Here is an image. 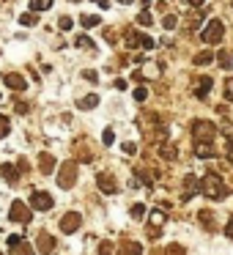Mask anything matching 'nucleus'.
Returning a JSON list of instances; mask_svg holds the SVG:
<instances>
[{"label": "nucleus", "instance_id": "nucleus-40", "mask_svg": "<svg viewBox=\"0 0 233 255\" xmlns=\"http://www.w3.org/2000/svg\"><path fill=\"white\" fill-rule=\"evenodd\" d=\"M121 3H123V6H129V3H132V0H121Z\"/></svg>", "mask_w": 233, "mask_h": 255}, {"label": "nucleus", "instance_id": "nucleus-42", "mask_svg": "<svg viewBox=\"0 0 233 255\" xmlns=\"http://www.w3.org/2000/svg\"><path fill=\"white\" fill-rule=\"evenodd\" d=\"M72 3H80V0H72Z\"/></svg>", "mask_w": 233, "mask_h": 255}, {"label": "nucleus", "instance_id": "nucleus-4", "mask_svg": "<svg viewBox=\"0 0 233 255\" xmlns=\"http://www.w3.org/2000/svg\"><path fill=\"white\" fill-rule=\"evenodd\" d=\"M222 33H225V25H222V19H211V22L203 28L200 39H203L206 44H217V41L222 39Z\"/></svg>", "mask_w": 233, "mask_h": 255}, {"label": "nucleus", "instance_id": "nucleus-1", "mask_svg": "<svg viewBox=\"0 0 233 255\" xmlns=\"http://www.w3.org/2000/svg\"><path fill=\"white\" fill-rule=\"evenodd\" d=\"M200 192L211 200H222L228 195V189H225V184H222V178L217 176V173H206V176L200 178Z\"/></svg>", "mask_w": 233, "mask_h": 255}, {"label": "nucleus", "instance_id": "nucleus-2", "mask_svg": "<svg viewBox=\"0 0 233 255\" xmlns=\"http://www.w3.org/2000/svg\"><path fill=\"white\" fill-rule=\"evenodd\" d=\"M77 184V165L74 162H63L58 170V187L61 189H72Z\"/></svg>", "mask_w": 233, "mask_h": 255}, {"label": "nucleus", "instance_id": "nucleus-5", "mask_svg": "<svg viewBox=\"0 0 233 255\" xmlns=\"http://www.w3.org/2000/svg\"><path fill=\"white\" fill-rule=\"evenodd\" d=\"M126 47H132V50H154L156 41L148 39V36H143V33H134V30H129V33H126Z\"/></svg>", "mask_w": 233, "mask_h": 255}, {"label": "nucleus", "instance_id": "nucleus-3", "mask_svg": "<svg viewBox=\"0 0 233 255\" xmlns=\"http://www.w3.org/2000/svg\"><path fill=\"white\" fill-rule=\"evenodd\" d=\"M192 134L198 137V143H211L217 137V127L211 121H195L192 124Z\"/></svg>", "mask_w": 233, "mask_h": 255}, {"label": "nucleus", "instance_id": "nucleus-15", "mask_svg": "<svg viewBox=\"0 0 233 255\" xmlns=\"http://www.w3.org/2000/svg\"><path fill=\"white\" fill-rule=\"evenodd\" d=\"M209 91H211V77H200L198 88H195V96H200V99H206V96H209Z\"/></svg>", "mask_w": 233, "mask_h": 255}, {"label": "nucleus", "instance_id": "nucleus-18", "mask_svg": "<svg viewBox=\"0 0 233 255\" xmlns=\"http://www.w3.org/2000/svg\"><path fill=\"white\" fill-rule=\"evenodd\" d=\"M96 105H99V96L96 94H91V96H85V99L77 102V107H83V110H91V107H96Z\"/></svg>", "mask_w": 233, "mask_h": 255}, {"label": "nucleus", "instance_id": "nucleus-8", "mask_svg": "<svg viewBox=\"0 0 233 255\" xmlns=\"http://www.w3.org/2000/svg\"><path fill=\"white\" fill-rule=\"evenodd\" d=\"M8 247H11L14 255H36L33 247H30L22 236H17V233H14V236H8Z\"/></svg>", "mask_w": 233, "mask_h": 255}, {"label": "nucleus", "instance_id": "nucleus-16", "mask_svg": "<svg viewBox=\"0 0 233 255\" xmlns=\"http://www.w3.org/2000/svg\"><path fill=\"white\" fill-rule=\"evenodd\" d=\"M0 173H3V176H6V181L8 184H17V167H14V165H3V167H0Z\"/></svg>", "mask_w": 233, "mask_h": 255}, {"label": "nucleus", "instance_id": "nucleus-21", "mask_svg": "<svg viewBox=\"0 0 233 255\" xmlns=\"http://www.w3.org/2000/svg\"><path fill=\"white\" fill-rule=\"evenodd\" d=\"M151 225H156V228H162L165 225V211H151Z\"/></svg>", "mask_w": 233, "mask_h": 255}, {"label": "nucleus", "instance_id": "nucleus-13", "mask_svg": "<svg viewBox=\"0 0 233 255\" xmlns=\"http://www.w3.org/2000/svg\"><path fill=\"white\" fill-rule=\"evenodd\" d=\"M3 83L8 85V88H14V91H22V88H28V83H25V77L22 74H6V77H3Z\"/></svg>", "mask_w": 233, "mask_h": 255}, {"label": "nucleus", "instance_id": "nucleus-39", "mask_svg": "<svg viewBox=\"0 0 233 255\" xmlns=\"http://www.w3.org/2000/svg\"><path fill=\"white\" fill-rule=\"evenodd\" d=\"M206 0H189V6H203Z\"/></svg>", "mask_w": 233, "mask_h": 255}, {"label": "nucleus", "instance_id": "nucleus-25", "mask_svg": "<svg viewBox=\"0 0 233 255\" xmlns=\"http://www.w3.org/2000/svg\"><path fill=\"white\" fill-rule=\"evenodd\" d=\"M19 22H22V25H25V28H33V25H36V22H39V19H36V17H33V14H22V17H19Z\"/></svg>", "mask_w": 233, "mask_h": 255}, {"label": "nucleus", "instance_id": "nucleus-29", "mask_svg": "<svg viewBox=\"0 0 233 255\" xmlns=\"http://www.w3.org/2000/svg\"><path fill=\"white\" fill-rule=\"evenodd\" d=\"M140 250H143L140 244H126V247H123V253H126V255H140Z\"/></svg>", "mask_w": 233, "mask_h": 255}, {"label": "nucleus", "instance_id": "nucleus-35", "mask_svg": "<svg viewBox=\"0 0 233 255\" xmlns=\"http://www.w3.org/2000/svg\"><path fill=\"white\" fill-rule=\"evenodd\" d=\"M58 25H61L63 30H69V28H72L74 22H72V19H69V17H61V19H58Z\"/></svg>", "mask_w": 233, "mask_h": 255}, {"label": "nucleus", "instance_id": "nucleus-6", "mask_svg": "<svg viewBox=\"0 0 233 255\" xmlns=\"http://www.w3.org/2000/svg\"><path fill=\"white\" fill-rule=\"evenodd\" d=\"M8 220H11V222H22V225H28V222H30V209L22 203V200H14L11 209H8Z\"/></svg>", "mask_w": 233, "mask_h": 255}, {"label": "nucleus", "instance_id": "nucleus-22", "mask_svg": "<svg viewBox=\"0 0 233 255\" xmlns=\"http://www.w3.org/2000/svg\"><path fill=\"white\" fill-rule=\"evenodd\" d=\"M50 6H52V0H33V3H30V8H33V11H47Z\"/></svg>", "mask_w": 233, "mask_h": 255}, {"label": "nucleus", "instance_id": "nucleus-24", "mask_svg": "<svg viewBox=\"0 0 233 255\" xmlns=\"http://www.w3.org/2000/svg\"><path fill=\"white\" fill-rule=\"evenodd\" d=\"M8 132H11V124H8L6 116H0V137H6Z\"/></svg>", "mask_w": 233, "mask_h": 255}, {"label": "nucleus", "instance_id": "nucleus-9", "mask_svg": "<svg viewBox=\"0 0 233 255\" xmlns=\"http://www.w3.org/2000/svg\"><path fill=\"white\" fill-rule=\"evenodd\" d=\"M80 225H83V217H80L77 211H69V214L61 217V231L63 233H74Z\"/></svg>", "mask_w": 233, "mask_h": 255}, {"label": "nucleus", "instance_id": "nucleus-44", "mask_svg": "<svg viewBox=\"0 0 233 255\" xmlns=\"http://www.w3.org/2000/svg\"><path fill=\"white\" fill-rule=\"evenodd\" d=\"M0 255H3V253H0Z\"/></svg>", "mask_w": 233, "mask_h": 255}, {"label": "nucleus", "instance_id": "nucleus-7", "mask_svg": "<svg viewBox=\"0 0 233 255\" xmlns=\"http://www.w3.org/2000/svg\"><path fill=\"white\" fill-rule=\"evenodd\" d=\"M52 206H55V200H52L50 192H33V195H30V209H36V211H50Z\"/></svg>", "mask_w": 233, "mask_h": 255}, {"label": "nucleus", "instance_id": "nucleus-14", "mask_svg": "<svg viewBox=\"0 0 233 255\" xmlns=\"http://www.w3.org/2000/svg\"><path fill=\"white\" fill-rule=\"evenodd\" d=\"M195 154H198V159H211L214 148H211V143H198L195 145Z\"/></svg>", "mask_w": 233, "mask_h": 255}, {"label": "nucleus", "instance_id": "nucleus-34", "mask_svg": "<svg viewBox=\"0 0 233 255\" xmlns=\"http://www.w3.org/2000/svg\"><path fill=\"white\" fill-rule=\"evenodd\" d=\"M225 236H228V239H231V242H233V217H231V220L225 222Z\"/></svg>", "mask_w": 233, "mask_h": 255}, {"label": "nucleus", "instance_id": "nucleus-30", "mask_svg": "<svg viewBox=\"0 0 233 255\" xmlns=\"http://www.w3.org/2000/svg\"><path fill=\"white\" fill-rule=\"evenodd\" d=\"M225 99H228V102H233V77L225 83Z\"/></svg>", "mask_w": 233, "mask_h": 255}, {"label": "nucleus", "instance_id": "nucleus-27", "mask_svg": "<svg viewBox=\"0 0 233 255\" xmlns=\"http://www.w3.org/2000/svg\"><path fill=\"white\" fill-rule=\"evenodd\" d=\"M217 61L222 63V69H231V55H228V52H220V55H217Z\"/></svg>", "mask_w": 233, "mask_h": 255}, {"label": "nucleus", "instance_id": "nucleus-17", "mask_svg": "<svg viewBox=\"0 0 233 255\" xmlns=\"http://www.w3.org/2000/svg\"><path fill=\"white\" fill-rule=\"evenodd\" d=\"M159 154H162V159L173 162V159H176V145H173V143H165V145L159 148Z\"/></svg>", "mask_w": 233, "mask_h": 255}, {"label": "nucleus", "instance_id": "nucleus-11", "mask_svg": "<svg viewBox=\"0 0 233 255\" xmlns=\"http://www.w3.org/2000/svg\"><path fill=\"white\" fill-rule=\"evenodd\" d=\"M96 184H99V189H102V192H107V195H113L118 189L116 178H113L110 173H99V176H96Z\"/></svg>", "mask_w": 233, "mask_h": 255}, {"label": "nucleus", "instance_id": "nucleus-43", "mask_svg": "<svg viewBox=\"0 0 233 255\" xmlns=\"http://www.w3.org/2000/svg\"><path fill=\"white\" fill-rule=\"evenodd\" d=\"M231 148H233V143H231Z\"/></svg>", "mask_w": 233, "mask_h": 255}, {"label": "nucleus", "instance_id": "nucleus-37", "mask_svg": "<svg viewBox=\"0 0 233 255\" xmlns=\"http://www.w3.org/2000/svg\"><path fill=\"white\" fill-rule=\"evenodd\" d=\"M99 255H113V247H110V244H102Z\"/></svg>", "mask_w": 233, "mask_h": 255}, {"label": "nucleus", "instance_id": "nucleus-31", "mask_svg": "<svg viewBox=\"0 0 233 255\" xmlns=\"http://www.w3.org/2000/svg\"><path fill=\"white\" fill-rule=\"evenodd\" d=\"M145 96H148V91H145V88H134V99H137V102H145Z\"/></svg>", "mask_w": 233, "mask_h": 255}, {"label": "nucleus", "instance_id": "nucleus-20", "mask_svg": "<svg viewBox=\"0 0 233 255\" xmlns=\"http://www.w3.org/2000/svg\"><path fill=\"white\" fill-rule=\"evenodd\" d=\"M52 167H55V156H52V154H41V170L50 173Z\"/></svg>", "mask_w": 233, "mask_h": 255}, {"label": "nucleus", "instance_id": "nucleus-36", "mask_svg": "<svg viewBox=\"0 0 233 255\" xmlns=\"http://www.w3.org/2000/svg\"><path fill=\"white\" fill-rule=\"evenodd\" d=\"M143 214H145V209H143V206L137 203V206H134V209H132V217H143Z\"/></svg>", "mask_w": 233, "mask_h": 255}, {"label": "nucleus", "instance_id": "nucleus-10", "mask_svg": "<svg viewBox=\"0 0 233 255\" xmlns=\"http://www.w3.org/2000/svg\"><path fill=\"white\" fill-rule=\"evenodd\" d=\"M200 192V178L198 176H184V192H181V200H189V198H195V195Z\"/></svg>", "mask_w": 233, "mask_h": 255}, {"label": "nucleus", "instance_id": "nucleus-38", "mask_svg": "<svg viewBox=\"0 0 233 255\" xmlns=\"http://www.w3.org/2000/svg\"><path fill=\"white\" fill-rule=\"evenodd\" d=\"M88 44H91L88 36H80V39H77V47H88Z\"/></svg>", "mask_w": 233, "mask_h": 255}, {"label": "nucleus", "instance_id": "nucleus-12", "mask_svg": "<svg viewBox=\"0 0 233 255\" xmlns=\"http://www.w3.org/2000/svg\"><path fill=\"white\" fill-rule=\"evenodd\" d=\"M39 250H41L44 255L55 253V236H50L47 231H41V233H39Z\"/></svg>", "mask_w": 233, "mask_h": 255}, {"label": "nucleus", "instance_id": "nucleus-19", "mask_svg": "<svg viewBox=\"0 0 233 255\" xmlns=\"http://www.w3.org/2000/svg\"><path fill=\"white\" fill-rule=\"evenodd\" d=\"M102 22V19L99 17H91V14H83V17H80V25H83V28H96V25H99Z\"/></svg>", "mask_w": 233, "mask_h": 255}, {"label": "nucleus", "instance_id": "nucleus-41", "mask_svg": "<svg viewBox=\"0 0 233 255\" xmlns=\"http://www.w3.org/2000/svg\"><path fill=\"white\" fill-rule=\"evenodd\" d=\"M148 3H151V0H143V6H148Z\"/></svg>", "mask_w": 233, "mask_h": 255}, {"label": "nucleus", "instance_id": "nucleus-26", "mask_svg": "<svg viewBox=\"0 0 233 255\" xmlns=\"http://www.w3.org/2000/svg\"><path fill=\"white\" fill-rule=\"evenodd\" d=\"M195 63H198V66H206V63H211V52H200V55L195 58Z\"/></svg>", "mask_w": 233, "mask_h": 255}, {"label": "nucleus", "instance_id": "nucleus-28", "mask_svg": "<svg viewBox=\"0 0 233 255\" xmlns=\"http://www.w3.org/2000/svg\"><path fill=\"white\" fill-rule=\"evenodd\" d=\"M113 140H116L113 129H105V134H102V143H105V145H113Z\"/></svg>", "mask_w": 233, "mask_h": 255}, {"label": "nucleus", "instance_id": "nucleus-23", "mask_svg": "<svg viewBox=\"0 0 233 255\" xmlns=\"http://www.w3.org/2000/svg\"><path fill=\"white\" fill-rule=\"evenodd\" d=\"M200 220H203V225L209 228V231H214V222H211V220H214V214H211V211H200Z\"/></svg>", "mask_w": 233, "mask_h": 255}, {"label": "nucleus", "instance_id": "nucleus-32", "mask_svg": "<svg viewBox=\"0 0 233 255\" xmlns=\"http://www.w3.org/2000/svg\"><path fill=\"white\" fill-rule=\"evenodd\" d=\"M137 22H140V25H151V14H148V11H140Z\"/></svg>", "mask_w": 233, "mask_h": 255}, {"label": "nucleus", "instance_id": "nucleus-33", "mask_svg": "<svg viewBox=\"0 0 233 255\" xmlns=\"http://www.w3.org/2000/svg\"><path fill=\"white\" fill-rule=\"evenodd\" d=\"M162 25H165L167 30H173V28L178 25V19H176V17H165V22H162Z\"/></svg>", "mask_w": 233, "mask_h": 255}]
</instances>
